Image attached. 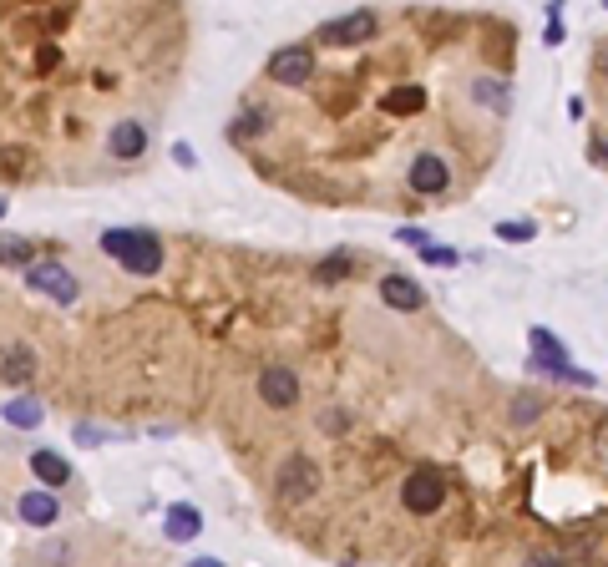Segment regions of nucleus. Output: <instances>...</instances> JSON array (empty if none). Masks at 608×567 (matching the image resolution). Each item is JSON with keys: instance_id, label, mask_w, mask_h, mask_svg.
<instances>
[{"instance_id": "6e6552de", "label": "nucleus", "mask_w": 608, "mask_h": 567, "mask_svg": "<svg viewBox=\"0 0 608 567\" xmlns=\"http://www.w3.org/2000/svg\"><path fill=\"white\" fill-rule=\"evenodd\" d=\"M259 395H264V405H274V411H289V405L299 400V375L289 365H269V370H259Z\"/></svg>"}, {"instance_id": "4be33fe9", "label": "nucleus", "mask_w": 608, "mask_h": 567, "mask_svg": "<svg viewBox=\"0 0 608 567\" xmlns=\"http://www.w3.org/2000/svg\"><path fill=\"white\" fill-rule=\"evenodd\" d=\"M421 259H426V264H436V269L462 264V254H456V249H446V243H426V249H421Z\"/></svg>"}, {"instance_id": "4468645a", "label": "nucleus", "mask_w": 608, "mask_h": 567, "mask_svg": "<svg viewBox=\"0 0 608 567\" xmlns=\"http://www.w3.org/2000/svg\"><path fill=\"white\" fill-rule=\"evenodd\" d=\"M31 476L46 486V492H61V486L71 481V461L61 451H31Z\"/></svg>"}, {"instance_id": "f3484780", "label": "nucleus", "mask_w": 608, "mask_h": 567, "mask_svg": "<svg viewBox=\"0 0 608 567\" xmlns=\"http://www.w3.org/2000/svg\"><path fill=\"white\" fill-rule=\"evenodd\" d=\"M0 264H6V269H31L36 264V249H31L21 233H0Z\"/></svg>"}, {"instance_id": "dca6fc26", "label": "nucleus", "mask_w": 608, "mask_h": 567, "mask_svg": "<svg viewBox=\"0 0 608 567\" xmlns=\"http://www.w3.org/2000/svg\"><path fill=\"white\" fill-rule=\"evenodd\" d=\"M41 421H46L41 400H31V395H16V400H6V426H16V431H36Z\"/></svg>"}, {"instance_id": "2eb2a0df", "label": "nucleus", "mask_w": 608, "mask_h": 567, "mask_svg": "<svg viewBox=\"0 0 608 567\" xmlns=\"http://www.w3.org/2000/svg\"><path fill=\"white\" fill-rule=\"evenodd\" d=\"M163 532L173 537V542H193L198 532H203V512L198 507H168V517H163Z\"/></svg>"}, {"instance_id": "7ed1b4c3", "label": "nucleus", "mask_w": 608, "mask_h": 567, "mask_svg": "<svg viewBox=\"0 0 608 567\" xmlns=\"http://www.w3.org/2000/svg\"><path fill=\"white\" fill-rule=\"evenodd\" d=\"M26 289H36V294H46V299H56V304H76V294H82L76 274H71L66 264H56V259H36V264L26 269Z\"/></svg>"}, {"instance_id": "0eeeda50", "label": "nucleus", "mask_w": 608, "mask_h": 567, "mask_svg": "<svg viewBox=\"0 0 608 567\" xmlns=\"http://www.w3.org/2000/svg\"><path fill=\"white\" fill-rule=\"evenodd\" d=\"M375 11H350V16H340V21H325L320 26V41H330V46H360V41H370L375 36Z\"/></svg>"}, {"instance_id": "393cba45", "label": "nucleus", "mask_w": 608, "mask_h": 567, "mask_svg": "<svg viewBox=\"0 0 608 567\" xmlns=\"http://www.w3.org/2000/svg\"><path fill=\"white\" fill-rule=\"evenodd\" d=\"M588 157L598 162V168H608V132H603V127L588 132Z\"/></svg>"}, {"instance_id": "39448f33", "label": "nucleus", "mask_w": 608, "mask_h": 567, "mask_svg": "<svg viewBox=\"0 0 608 567\" xmlns=\"http://www.w3.org/2000/svg\"><path fill=\"white\" fill-rule=\"evenodd\" d=\"M274 492H279L284 502H310V497L320 492V466H315L310 456H289V461L279 466V476H274Z\"/></svg>"}, {"instance_id": "cd10ccee", "label": "nucleus", "mask_w": 608, "mask_h": 567, "mask_svg": "<svg viewBox=\"0 0 608 567\" xmlns=\"http://www.w3.org/2000/svg\"><path fill=\"white\" fill-rule=\"evenodd\" d=\"M522 567H563V557H548V552H538V557H527Z\"/></svg>"}, {"instance_id": "412c9836", "label": "nucleus", "mask_w": 608, "mask_h": 567, "mask_svg": "<svg viewBox=\"0 0 608 567\" xmlns=\"http://www.w3.org/2000/svg\"><path fill=\"white\" fill-rule=\"evenodd\" d=\"M269 127V112L264 107H249L239 122H234V137H254V132H264Z\"/></svg>"}, {"instance_id": "c756f323", "label": "nucleus", "mask_w": 608, "mask_h": 567, "mask_svg": "<svg viewBox=\"0 0 608 567\" xmlns=\"http://www.w3.org/2000/svg\"><path fill=\"white\" fill-rule=\"evenodd\" d=\"M6 208H11V203H6V198H0V218H6Z\"/></svg>"}, {"instance_id": "b1692460", "label": "nucleus", "mask_w": 608, "mask_h": 567, "mask_svg": "<svg viewBox=\"0 0 608 567\" xmlns=\"http://www.w3.org/2000/svg\"><path fill=\"white\" fill-rule=\"evenodd\" d=\"M512 421H517V426H532V421H538V395H517V400H512Z\"/></svg>"}, {"instance_id": "9b49d317", "label": "nucleus", "mask_w": 608, "mask_h": 567, "mask_svg": "<svg viewBox=\"0 0 608 567\" xmlns=\"http://www.w3.org/2000/svg\"><path fill=\"white\" fill-rule=\"evenodd\" d=\"M411 188H416V193H446V188H451V168H446L436 152H421V157L411 162Z\"/></svg>"}, {"instance_id": "6ab92c4d", "label": "nucleus", "mask_w": 608, "mask_h": 567, "mask_svg": "<svg viewBox=\"0 0 608 567\" xmlns=\"http://www.w3.org/2000/svg\"><path fill=\"white\" fill-rule=\"evenodd\" d=\"M472 97H477L482 107H492V112H512V92L502 87V81H497V76H482V81H477V87H472Z\"/></svg>"}, {"instance_id": "ddd939ff", "label": "nucleus", "mask_w": 608, "mask_h": 567, "mask_svg": "<svg viewBox=\"0 0 608 567\" xmlns=\"http://www.w3.org/2000/svg\"><path fill=\"white\" fill-rule=\"evenodd\" d=\"M107 152H112V157H122V162H132V157H142V152H147V127H142L137 117H127V122H117V127L107 132Z\"/></svg>"}, {"instance_id": "a878e982", "label": "nucleus", "mask_w": 608, "mask_h": 567, "mask_svg": "<svg viewBox=\"0 0 608 567\" xmlns=\"http://www.w3.org/2000/svg\"><path fill=\"white\" fill-rule=\"evenodd\" d=\"M396 238H401V243H416V254L426 249V243H436V238H431V233H421V228H401Z\"/></svg>"}, {"instance_id": "f257e3e1", "label": "nucleus", "mask_w": 608, "mask_h": 567, "mask_svg": "<svg viewBox=\"0 0 608 567\" xmlns=\"http://www.w3.org/2000/svg\"><path fill=\"white\" fill-rule=\"evenodd\" d=\"M102 254L112 264H122L127 274H158L163 269V238L152 228H107Z\"/></svg>"}, {"instance_id": "9d476101", "label": "nucleus", "mask_w": 608, "mask_h": 567, "mask_svg": "<svg viewBox=\"0 0 608 567\" xmlns=\"http://www.w3.org/2000/svg\"><path fill=\"white\" fill-rule=\"evenodd\" d=\"M16 517L26 522V527H51L56 517H61V497L56 492H21V502H16Z\"/></svg>"}, {"instance_id": "bb28decb", "label": "nucleus", "mask_w": 608, "mask_h": 567, "mask_svg": "<svg viewBox=\"0 0 608 567\" xmlns=\"http://www.w3.org/2000/svg\"><path fill=\"white\" fill-rule=\"evenodd\" d=\"M173 162H178V168H193V162H198V152H193L188 142H173Z\"/></svg>"}, {"instance_id": "a211bd4d", "label": "nucleus", "mask_w": 608, "mask_h": 567, "mask_svg": "<svg viewBox=\"0 0 608 567\" xmlns=\"http://www.w3.org/2000/svg\"><path fill=\"white\" fill-rule=\"evenodd\" d=\"M386 107L391 117H411V112H421L426 107V87H396V92H386Z\"/></svg>"}, {"instance_id": "423d86ee", "label": "nucleus", "mask_w": 608, "mask_h": 567, "mask_svg": "<svg viewBox=\"0 0 608 567\" xmlns=\"http://www.w3.org/2000/svg\"><path fill=\"white\" fill-rule=\"evenodd\" d=\"M315 76V51L310 46H279L269 56V81L274 87H304Z\"/></svg>"}, {"instance_id": "aec40b11", "label": "nucleus", "mask_w": 608, "mask_h": 567, "mask_svg": "<svg viewBox=\"0 0 608 567\" xmlns=\"http://www.w3.org/2000/svg\"><path fill=\"white\" fill-rule=\"evenodd\" d=\"M350 269H355V259H350L345 249H335L330 259L315 264V279H320V284H335V279H350Z\"/></svg>"}, {"instance_id": "20e7f679", "label": "nucleus", "mask_w": 608, "mask_h": 567, "mask_svg": "<svg viewBox=\"0 0 608 567\" xmlns=\"http://www.w3.org/2000/svg\"><path fill=\"white\" fill-rule=\"evenodd\" d=\"M401 502H406V512H416V517L436 512V507L446 502V476H441L436 466H416V471L406 476V486H401Z\"/></svg>"}, {"instance_id": "c85d7f7f", "label": "nucleus", "mask_w": 608, "mask_h": 567, "mask_svg": "<svg viewBox=\"0 0 608 567\" xmlns=\"http://www.w3.org/2000/svg\"><path fill=\"white\" fill-rule=\"evenodd\" d=\"M188 567H228V562H223V557H193Z\"/></svg>"}, {"instance_id": "5701e85b", "label": "nucleus", "mask_w": 608, "mask_h": 567, "mask_svg": "<svg viewBox=\"0 0 608 567\" xmlns=\"http://www.w3.org/2000/svg\"><path fill=\"white\" fill-rule=\"evenodd\" d=\"M532 233H538V228H532L527 218H512V223L502 218V223H497V238H507V243H527Z\"/></svg>"}, {"instance_id": "1a4fd4ad", "label": "nucleus", "mask_w": 608, "mask_h": 567, "mask_svg": "<svg viewBox=\"0 0 608 567\" xmlns=\"http://www.w3.org/2000/svg\"><path fill=\"white\" fill-rule=\"evenodd\" d=\"M380 299H386L391 309H401V314H416L426 304V289L411 274H386V279H380Z\"/></svg>"}, {"instance_id": "f03ea898", "label": "nucleus", "mask_w": 608, "mask_h": 567, "mask_svg": "<svg viewBox=\"0 0 608 567\" xmlns=\"http://www.w3.org/2000/svg\"><path fill=\"white\" fill-rule=\"evenodd\" d=\"M527 340H532V370H548V375L573 380V385H593V375H588V370H573V360H568L563 340L548 330V324H532Z\"/></svg>"}, {"instance_id": "f8f14e48", "label": "nucleus", "mask_w": 608, "mask_h": 567, "mask_svg": "<svg viewBox=\"0 0 608 567\" xmlns=\"http://www.w3.org/2000/svg\"><path fill=\"white\" fill-rule=\"evenodd\" d=\"M36 350L31 345H0V380L6 385H26V380H36Z\"/></svg>"}]
</instances>
